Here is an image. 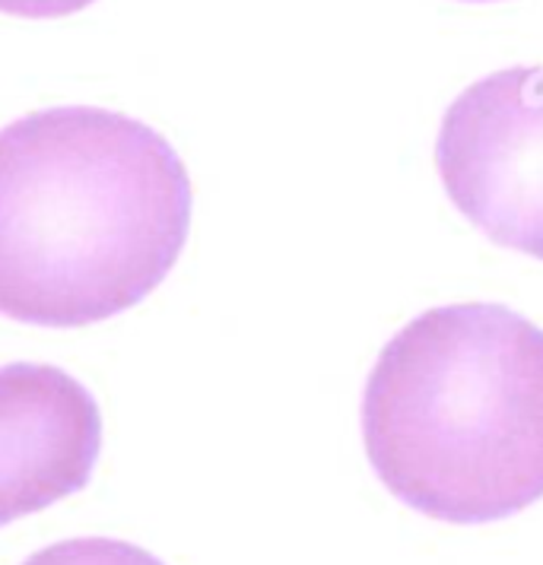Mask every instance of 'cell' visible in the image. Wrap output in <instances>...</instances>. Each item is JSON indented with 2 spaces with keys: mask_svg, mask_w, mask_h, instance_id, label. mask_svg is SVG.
Instances as JSON below:
<instances>
[{
  "mask_svg": "<svg viewBox=\"0 0 543 565\" xmlns=\"http://www.w3.org/2000/svg\"><path fill=\"white\" fill-rule=\"evenodd\" d=\"M188 230V169L150 125L64 105L0 130V315L115 318L172 274Z\"/></svg>",
  "mask_w": 543,
  "mask_h": 565,
  "instance_id": "6da1fadb",
  "label": "cell"
},
{
  "mask_svg": "<svg viewBox=\"0 0 543 565\" xmlns=\"http://www.w3.org/2000/svg\"><path fill=\"white\" fill-rule=\"evenodd\" d=\"M99 451L103 413L89 387L57 365H0V527L79 492Z\"/></svg>",
  "mask_w": 543,
  "mask_h": 565,
  "instance_id": "277c9868",
  "label": "cell"
},
{
  "mask_svg": "<svg viewBox=\"0 0 543 565\" xmlns=\"http://www.w3.org/2000/svg\"><path fill=\"white\" fill-rule=\"evenodd\" d=\"M93 0H0V13L10 17H29V20H49V17H67L89 7Z\"/></svg>",
  "mask_w": 543,
  "mask_h": 565,
  "instance_id": "8992f818",
  "label": "cell"
},
{
  "mask_svg": "<svg viewBox=\"0 0 543 565\" xmlns=\"http://www.w3.org/2000/svg\"><path fill=\"white\" fill-rule=\"evenodd\" d=\"M436 166L470 226L543 260V67L467 86L441 118Z\"/></svg>",
  "mask_w": 543,
  "mask_h": 565,
  "instance_id": "3957f363",
  "label": "cell"
},
{
  "mask_svg": "<svg viewBox=\"0 0 543 565\" xmlns=\"http://www.w3.org/2000/svg\"><path fill=\"white\" fill-rule=\"evenodd\" d=\"M362 441L414 512L490 524L543 499V328L496 302L423 311L362 391Z\"/></svg>",
  "mask_w": 543,
  "mask_h": 565,
  "instance_id": "7a4b0ae2",
  "label": "cell"
},
{
  "mask_svg": "<svg viewBox=\"0 0 543 565\" xmlns=\"http://www.w3.org/2000/svg\"><path fill=\"white\" fill-rule=\"evenodd\" d=\"M23 565H166L153 553L111 537H77L52 543Z\"/></svg>",
  "mask_w": 543,
  "mask_h": 565,
  "instance_id": "5b68a950",
  "label": "cell"
}]
</instances>
